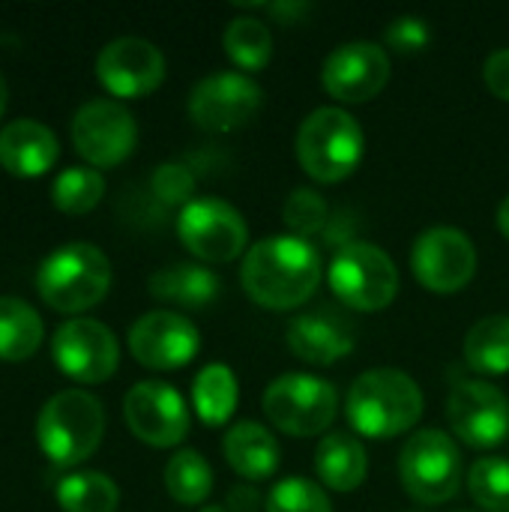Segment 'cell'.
<instances>
[{
    "label": "cell",
    "mask_w": 509,
    "mask_h": 512,
    "mask_svg": "<svg viewBox=\"0 0 509 512\" xmlns=\"http://www.w3.org/2000/svg\"><path fill=\"white\" fill-rule=\"evenodd\" d=\"M240 285L252 303L270 312L306 306L321 285V252L312 240L273 234L249 246L240 264Z\"/></svg>",
    "instance_id": "6da1fadb"
},
{
    "label": "cell",
    "mask_w": 509,
    "mask_h": 512,
    "mask_svg": "<svg viewBox=\"0 0 509 512\" xmlns=\"http://www.w3.org/2000/svg\"><path fill=\"white\" fill-rule=\"evenodd\" d=\"M423 390L402 369H369L354 378L345 396L351 429L369 441H390L411 432L423 417Z\"/></svg>",
    "instance_id": "7a4b0ae2"
},
{
    "label": "cell",
    "mask_w": 509,
    "mask_h": 512,
    "mask_svg": "<svg viewBox=\"0 0 509 512\" xmlns=\"http://www.w3.org/2000/svg\"><path fill=\"white\" fill-rule=\"evenodd\" d=\"M297 162L315 183L333 186L348 180L366 156V132L360 120L339 108L324 105L306 114L297 129Z\"/></svg>",
    "instance_id": "3957f363"
},
{
    "label": "cell",
    "mask_w": 509,
    "mask_h": 512,
    "mask_svg": "<svg viewBox=\"0 0 509 512\" xmlns=\"http://www.w3.org/2000/svg\"><path fill=\"white\" fill-rule=\"evenodd\" d=\"M108 288L111 261L93 243H66L54 249L36 270V291L54 312H87L105 300Z\"/></svg>",
    "instance_id": "277c9868"
},
{
    "label": "cell",
    "mask_w": 509,
    "mask_h": 512,
    "mask_svg": "<svg viewBox=\"0 0 509 512\" xmlns=\"http://www.w3.org/2000/svg\"><path fill=\"white\" fill-rule=\"evenodd\" d=\"M105 435V408L87 390H63L45 402L36 417V441L42 453L60 465L75 468L87 462Z\"/></svg>",
    "instance_id": "5b68a950"
},
{
    "label": "cell",
    "mask_w": 509,
    "mask_h": 512,
    "mask_svg": "<svg viewBox=\"0 0 509 512\" xmlns=\"http://www.w3.org/2000/svg\"><path fill=\"white\" fill-rule=\"evenodd\" d=\"M465 465L459 444L441 429H420L414 432L399 453V483L405 495L423 507L450 504L462 483Z\"/></svg>",
    "instance_id": "8992f818"
},
{
    "label": "cell",
    "mask_w": 509,
    "mask_h": 512,
    "mask_svg": "<svg viewBox=\"0 0 509 512\" xmlns=\"http://www.w3.org/2000/svg\"><path fill=\"white\" fill-rule=\"evenodd\" d=\"M327 282H330L333 297L345 309L375 315L396 300L399 267L381 246L357 240L333 252L330 267H327Z\"/></svg>",
    "instance_id": "52a82bcc"
},
{
    "label": "cell",
    "mask_w": 509,
    "mask_h": 512,
    "mask_svg": "<svg viewBox=\"0 0 509 512\" xmlns=\"http://www.w3.org/2000/svg\"><path fill=\"white\" fill-rule=\"evenodd\" d=\"M267 423L291 438L324 435L339 414V393L327 378L309 372H285L273 378L261 396Z\"/></svg>",
    "instance_id": "ba28073f"
},
{
    "label": "cell",
    "mask_w": 509,
    "mask_h": 512,
    "mask_svg": "<svg viewBox=\"0 0 509 512\" xmlns=\"http://www.w3.org/2000/svg\"><path fill=\"white\" fill-rule=\"evenodd\" d=\"M264 105L261 84L246 72H213L201 78L186 102L189 120L210 132V135H228L255 120V114Z\"/></svg>",
    "instance_id": "9c48e42d"
},
{
    "label": "cell",
    "mask_w": 509,
    "mask_h": 512,
    "mask_svg": "<svg viewBox=\"0 0 509 512\" xmlns=\"http://www.w3.org/2000/svg\"><path fill=\"white\" fill-rule=\"evenodd\" d=\"M177 237L189 255L204 264H228L249 252V225L243 213L222 198H195L177 216Z\"/></svg>",
    "instance_id": "30bf717a"
},
{
    "label": "cell",
    "mask_w": 509,
    "mask_h": 512,
    "mask_svg": "<svg viewBox=\"0 0 509 512\" xmlns=\"http://www.w3.org/2000/svg\"><path fill=\"white\" fill-rule=\"evenodd\" d=\"M474 240L450 225L426 228L411 246V273L429 294H459L477 276Z\"/></svg>",
    "instance_id": "8fae6325"
},
{
    "label": "cell",
    "mask_w": 509,
    "mask_h": 512,
    "mask_svg": "<svg viewBox=\"0 0 509 512\" xmlns=\"http://www.w3.org/2000/svg\"><path fill=\"white\" fill-rule=\"evenodd\" d=\"M72 144L90 168H114L126 162L138 144V123L117 99H90L72 117Z\"/></svg>",
    "instance_id": "7c38bea8"
},
{
    "label": "cell",
    "mask_w": 509,
    "mask_h": 512,
    "mask_svg": "<svg viewBox=\"0 0 509 512\" xmlns=\"http://www.w3.org/2000/svg\"><path fill=\"white\" fill-rule=\"evenodd\" d=\"M447 420L465 447L495 450L509 438L507 393L483 378L456 381L447 399Z\"/></svg>",
    "instance_id": "4fadbf2b"
},
{
    "label": "cell",
    "mask_w": 509,
    "mask_h": 512,
    "mask_svg": "<svg viewBox=\"0 0 509 512\" xmlns=\"http://www.w3.org/2000/svg\"><path fill=\"white\" fill-rule=\"evenodd\" d=\"M390 54L384 45L372 39H354L336 45L324 66H321V84L327 96L345 105H363L372 102L387 84H390Z\"/></svg>",
    "instance_id": "5bb4252c"
},
{
    "label": "cell",
    "mask_w": 509,
    "mask_h": 512,
    "mask_svg": "<svg viewBox=\"0 0 509 512\" xmlns=\"http://www.w3.org/2000/svg\"><path fill=\"white\" fill-rule=\"evenodd\" d=\"M57 369L78 384H102L117 372L120 345L111 327L96 318H69L51 339Z\"/></svg>",
    "instance_id": "9a60e30c"
},
{
    "label": "cell",
    "mask_w": 509,
    "mask_h": 512,
    "mask_svg": "<svg viewBox=\"0 0 509 512\" xmlns=\"http://www.w3.org/2000/svg\"><path fill=\"white\" fill-rule=\"evenodd\" d=\"M123 417L129 432L156 450H168L189 435V408L183 396L165 381H141L123 399Z\"/></svg>",
    "instance_id": "2e32d148"
},
{
    "label": "cell",
    "mask_w": 509,
    "mask_h": 512,
    "mask_svg": "<svg viewBox=\"0 0 509 512\" xmlns=\"http://www.w3.org/2000/svg\"><path fill=\"white\" fill-rule=\"evenodd\" d=\"M129 351L132 357L153 372H174L189 366L201 351V333L198 327L168 309H156L141 315L129 327Z\"/></svg>",
    "instance_id": "e0dca14e"
},
{
    "label": "cell",
    "mask_w": 509,
    "mask_h": 512,
    "mask_svg": "<svg viewBox=\"0 0 509 512\" xmlns=\"http://www.w3.org/2000/svg\"><path fill=\"white\" fill-rule=\"evenodd\" d=\"M99 84L120 99L150 96L165 81V54L138 36H120L108 42L96 57Z\"/></svg>",
    "instance_id": "ac0fdd59"
},
{
    "label": "cell",
    "mask_w": 509,
    "mask_h": 512,
    "mask_svg": "<svg viewBox=\"0 0 509 512\" xmlns=\"http://www.w3.org/2000/svg\"><path fill=\"white\" fill-rule=\"evenodd\" d=\"M357 345L354 321L336 306H315L291 318L288 348L309 366H333L345 360Z\"/></svg>",
    "instance_id": "d6986e66"
},
{
    "label": "cell",
    "mask_w": 509,
    "mask_h": 512,
    "mask_svg": "<svg viewBox=\"0 0 509 512\" xmlns=\"http://www.w3.org/2000/svg\"><path fill=\"white\" fill-rule=\"evenodd\" d=\"M222 453H225L228 468L243 483H252V486L270 480L282 462V450H279L276 435L258 420L234 423L222 438Z\"/></svg>",
    "instance_id": "ffe728a7"
},
{
    "label": "cell",
    "mask_w": 509,
    "mask_h": 512,
    "mask_svg": "<svg viewBox=\"0 0 509 512\" xmlns=\"http://www.w3.org/2000/svg\"><path fill=\"white\" fill-rule=\"evenodd\" d=\"M57 156V135L39 120L21 117L0 132V165L15 177H39L54 168Z\"/></svg>",
    "instance_id": "44dd1931"
},
{
    "label": "cell",
    "mask_w": 509,
    "mask_h": 512,
    "mask_svg": "<svg viewBox=\"0 0 509 512\" xmlns=\"http://www.w3.org/2000/svg\"><path fill=\"white\" fill-rule=\"evenodd\" d=\"M315 477L330 492H357L369 477V453L351 432H330L315 450Z\"/></svg>",
    "instance_id": "7402d4cb"
},
{
    "label": "cell",
    "mask_w": 509,
    "mask_h": 512,
    "mask_svg": "<svg viewBox=\"0 0 509 512\" xmlns=\"http://www.w3.org/2000/svg\"><path fill=\"white\" fill-rule=\"evenodd\" d=\"M147 288L162 303H174V306H183V309H201V306H210L219 297L222 282H219V276L213 270H207L201 264L180 261V264L156 270L150 276Z\"/></svg>",
    "instance_id": "603a6c76"
},
{
    "label": "cell",
    "mask_w": 509,
    "mask_h": 512,
    "mask_svg": "<svg viewBox=\"0 0 509 512\" xmlns=\"http://www.w3.org/2000/svg\"><path fill=\"white\" fill-rule=\"evenodd\" d=\"M237 402H240V387H237V375L231 372V366L210 363L195 375L192 408L204 426H210V429L225 426L234 417Z\"/></svg>",
    "instance_id": "cb8c5ba5"
},
{
    "label": "cell",
    "mask_w": 509,
    "mask_h": 512,
    "mask_svg": "<svg viewBox=\"0 0 509 512\" xmlns=\"http://www.w3.org/2000/svg\"><path fill=\"white\" fill-rule=\"evenodd\" d=\"M42 318L39 312L18 300L0 297V360L3 363H24L42 345Z\"/></svg>",
    "instance_id": "d4e9b609"
},
{
    "label": "cell",
    "mask_w": 509,
    "mask_h": 512,
    "mask_svg": "<svg viewBox=\"0 0 509 512\" xmlns=\"http://www.w3.org/2000/svg\"><path fill=\"white\" fill-rule=\"evenodd\" d=\"M222 48L240 72H261L273 60V33L267 21L255 15H234L225 24Z\"/></svg>",
    "instance_id": "484cf974"
},
{
    "label": "cell",
    "mask_w": 509,
    "mask_h": 512,
    "mask_svg": "<svg viewBox=\"0 0 509 512\" xmlns=\"http://www.w3.org/2000/svg\"><path fill=\"white\" fill-rule=\"evenodd\" d=\"M465 363L477 375L509 372V315H486L465 336Z\"/></svg>",
    "instance_id": "4316f807"
},
{
    "label": "cell",
    "mask_w": 509,
    "mask_h": 512,
    "mask_svg": "<svg viewBox=\"0 0 509 512\" xmlns=\"http://www.w3.org/2000/svg\"><path fill=\"white\" fill-rule=\"evenodd\" d=\"M57 504L63 512H114L120 489L108 474L78 471L57 483Z\"/></svg>",
    "instance_id": "83f0119b"
},
{
    "label": "cell",
    "mask_w": 509,
    "mask_h": 512,
    "mask_svg": "<svg viewBox=\"0 0 509 512\" xmlns=\"http://www.w3.org/2000/svg\"><path fill=\"white\" fill-rule=\"evenodd\" d=\"M165 489L183 507H198L213 492V468L198 450H180L165 465Z\"/></svg>",
    "instance_id": "f1b7e54d"
},
{
    "label": "cell",
    "mask_w": 509,
    "mask_h": 512,
    "mask_svg": "<svg viewBox=\"0 0 509 512\" xmlns=\"http://www.w3.org/2000/svg\"><path fill=\"white\" fill-rule=\"evenodd\" d=\"M102 195H105V177L87 165H72V168L60 171L51 186V201L66 216L90 213L102 201Z\"/></svg>",
    "instance_id": "f546056e"
},
{
    "label": "cell",
    "mask_w": 509,
    "mask_h": 512,
    "mask_svg": "<svg viewBox=\"0 0 509 512\" xmlns=\"http://www.w3.org/2000/svg\"><path fill=\"white\" fill-rule=\"evenodd\" d=\"M471 501L483 512H509V459L483 456L468 471Z\"/></svg>",
    "instance_id": "4dcf8cb0"
},
{
    "label": "cell",
    "mask_w": 509,
    "mask_h": 512,
    "mask_svg": "<svg viewBox=\"0 0 509 512\" xmlns=\"http://www.w3.org/2000/svg\"><path fill=\"white\" fill-rule=\"evenodd\" d=\"M330 216H333L330 204L312 186H297L282 204V222H285L288 234L303 237V240H312L315 234H324Z\"/></svg>",
    "instance_id": "1f68e13d"
},
{
    "label": "cell",
    "mask_w": 509,
    "mask_h": 512,
    "mask_svg": "<svg viewBox=\"0 0 509 512\" xmlns=\"http://www.w3.org/2000/svg\"><path fill=\"white\" fill-rule=\"evenodd\" d=\"M267 512H333L330 495L309 477H285L267 495Z\"/></svg>",
    "instance_id": "d6a6232c"
},
{
    "label": "cell",
    "mask_w": 509,
    "mask_h": 512,
    "mask_svg": "<svg viewBox=\"0 0 509 512\" xmlns=\"http://www.w3.org/2000/svg\"><path fill=\"white\" fill-rule=\"evenodd\" d=\"M195 186H198V174L186 162H162L150 174V195L162 207H180L183 210L186 204L195 201Z\"/></svg>",
    "instance_id": "836d02e7"
},
{
    "label": "cell",
    "mask_w": 509,
    "mask_h": 512,
    "mask_svg": "<svg viewBox=\"0 0 509 512\" xmlns=\"http://www.w3.org/2000/svg\"><path fill=\"white\" fill-rule=\"evenodd\" d=\"M432 39V27L420 15H399L384 27V45L396 54H420Z\"/></svg>",
    "instance_id": "e575fe53"
},
{
    "label": "cell",
    "mask_w": 509,
    "mask_h": 512,
    "mask_svg": "<svg viewBox=\"0 0 509 512\" xmlns=\"http://www.w3.org/2000/svg\"><path fill=\"white\" fill-rule=\"evenodd\" d=\"M357 231H360V219H357V213H351V210H339V213H333L330 216V222H327V228H324V243L333 249V252H339V249H345V246H351V243H357Z\"/></svg>",
    "instance_id": "d590c367"
},
{
    "label": "cell",
    "mask_w": 509,
    "mask_h": 512,
    "mask_svg": "<svg viewBox=\"0 0 509 512\" xmlns=\"http://www.w3.org/2000/svg\"><path fill=\"white\" fill-rule=\"evenodd\" d=\"M483 81L495 99L509 102V48H498L495 54H489V60L483 63Z\"/></svg>",
    "instance_id": "8d00e7d4"
},
{
    "label": "cell",
    "mask_w": 509,
    "mask_h": 512,
    "mask_svg": "<svg viewBox=\"0 0 509 512\" xmlns=\"http://www.w3.org/2000/svg\"><path fill=\"white\" fill-rule=\"evenodd\" d=\"M267 501L261 498V492L252 483H237L228 498H225V510L228 512H258Z\"/></svg>",
    "instance_id": "74e56055"
},
{
    "label": "cell",
    "mask_w": 509,
    "mask_h": 512,
    "mask_svg": "<svg viewBox=\"0 0 509 512\" xmlns=\"http://www.w3.org/2000/svg\"><path fill=\"white\" fill-rule=\"evenodd\" d=\"M267 15H273L279 24H297L300 18H306L309 12H312V6L309 3H303V0H282V3H267V6H261Z\"/></svg>",
    "instance_id": "f35d334b"
},
{
    "label": "cell",
    "mask_w": 509,
    "mask_h": 512,
    "mask_svg": "<svg viewBox=\"0 0 509 512\" xmlns=\"http://www.w3.org/2000/svg\"><path fill=\"white\" fill-rule=\"evenodd\" d=\"M495 219H498V231L509 240V195L498 204V216H495Z\"/></svg>",
    "instance_id": "ab89813d"
},
{
    "label": "cell",
    "mask_w": 509,
    "mask_h": 512,
    "mask_svg": "<svg viewBox=\"0 0 509 512\" xmlns=\"http://www.w3.org/2000/svg\"><path fill=\"white\" fill-rule=\"evenodd\" d=\"M6 96H9V90H6V81H3V75H0V117H3V111H6Z\"/></svg>",
    "instance_id": "60d3db41"
},
{
    "label": "cell",
    "mask_w": 509,
    "mask_h": 512,
    "mask_svg": "<svg viewBox=\"0 0 509 512\" xmlns=\"http://www.w3.org/2000/svg\"><path fill=\"white\" fill-rule=\"evenodd\" d=\"M198 512H228L225 507H219V504H207V507H201Z\"/></svg>",
    "instance_id": "b9f144b4"
},
{
    "label": "cell",
    "mask_w": 509,
    "mask_h": 512,
    "mask_svg": "<svg viewBox=\"0 0 509 512\" xmlns=\"http://www.w3.org/2000/svg\"><path fill=\"white\" fill-rule=\"evenodd\" d=\"M453 512H477V510H453Z\"/></svg>",
    "instance_id": "7bdbcfd3"
}]
</instances>
